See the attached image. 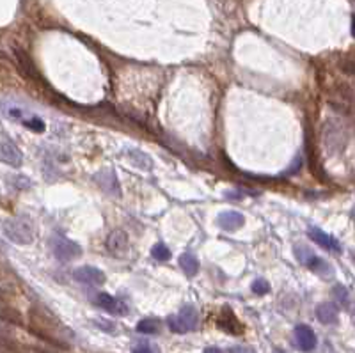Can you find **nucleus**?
<instances>
[{
  "label": "nucleus",
  "instance_id": "f257e3e1",
  "mask_svg": "<svg viewBox=\"0 0 355 353\" xmlns=\"http://www.w3.org/2000/svg\"><path fill=\"white\" fill-rule=\"evenodd\" d=\"M2 231L8 236V240H11L13 243H18V245H29L34 242V236H36V227H34L32 220L23 215L8 218L2 225Z\"/></svg>",
  "mask_w": 355,
  "mask_h": 353
},
{
  "label": "nucleus",
  "instance_id": "6e6552de",
  "mask_svg": "<svg viewBox=\"0 0 355 353\" xmlns=\"http://www.w3.org/2000/svg\"><path fill=\"white\" fill-rule=\"evenodd\" d=\"M73 277L78 282L89 284V286H98V284L105 282V273L94 266H80L73 272Z\"/></svg>",
  "mask_w": 355,
  "mask_h": 353
},
{
  "label": "nucleus",
  "instance_id": "9b49d317",
  "mask_svg": "<svg viewBox=\"0 0 355 353\" xmlns=\"http://www.w3.org/2000/svg\"><path fill=\"white\" fill-rule=\"evenodd\" d=\"M315 313H316L318 321L323 325L337 323V318H339V309H337V306L332 304V302H323V304H320Z\"/></svg>",
  "mask_w": 355,
  "mask_h": 353
},
{
  "label": "nucleus",
  "instance_id": "2eb2a0df",
  "mask_svg": "<svg viewBox=\"0 0 355 353\" xmlns=\"http://www.w3.org/2000/svg\"><path fill=\"white\" fill-rule=\"evenodd\" d=\"M128 155H130V158H132L133 165H137L139 169H151L153 162H151V158L146 155V153H142V151H137V149H132Z\"/></svg>",
  "mask_w": 355,
  "mask_h": 353
},
{
  "label": "nucleus",
  "instance_id": "5701e85b",
  "mask_svg": "<svg viewBox=\"0 0 355 353\" xmlns=\"http://www.w3.org/2000/svg\"><path fill=\"white\" fill-rule=\"evenodd\" d=\"M229 353H258V351H256L252 346H242V344H238V346H231Z\"/></svg>",
  "mask_w": 355,
  "mask_h": 353
},
{
  "label": "nucleus",
  "instance_id": "0eeeda50",
  "mask_svg": "<svg viewBox=\"0 0 355 353\" xmlns=\"http://www.w3.org/2000/svg\"><path fill=\"white\" fill-rule=\"evenodd\" d=\"M96 304L101 309H105L110 314H115V316H125V314H128V307H126L125 302H121L119 298L112 297V295H108V293H98Z\"/></svg>",
  "mask_w": 355,
  "mask_h": 353
},
{
  "label": "nucleus",
  "instance_id": "bb28decb",
  "mask_svg": "<svg viewBox=\"0 0 355 353\" xmlns=\"http://www.w3.org/2000/svg\"><path fill=\"white\" fill-rule=\"evenodd\" d=\"M351 318H353V323H355V309H353V314H351Z\"/></svg>",
  "mask_w": 355,
  "mask_h": 353
},
{
  "label": "nucleus",
  "instance_id": "9d476101",
  "mask_svg": "<svg viewBox=\"0 0 355 353\" xmlns=\"http://www.w3.org/2000/svg\"><path fill=\"white\" fill-rule=\"evenodd\" d=\"M309 236L313 242H316L320 247H323V249L327 250H332V252H339L341 250V243L337 242L334 236L327 234L325 231H322V229L318 227H311L309 229Z\"/></svg>",
  "mask_w": 355,
  "mask_h": 353
},
{
  "label": "nucleus",
  "instance_id": "a878e982",
  "mask_svg": "<svg viewBox=\"0 0 355 353\" xmlns=\"http://www.w3.org/2000/svg\"><path fill=\"white\" fill-rule=\"evenodd\" d=\"M274 353H284V351H282V349H279V348H277V349H275Z\"/></svg>",
  "mask_w": 355,
  "mask_h": 353
},
{
  "label": "nucleus",
  "instance_id": "423d86ee",
  "mask_svg": "<svg viewBox=\"0 0 355 353\" xmlns=\"http://www.w3.org/2000/svg\"><path fill=\"white\" fill-rule=\"evenodd\" d=\"M105 245H107L110 254L121 258V256H125L126 252H128V247H130L128 234H126L123 229H114V231H110V234L107 236Z\"/></svg>",
  "mask_w": 355,
  "mask_h": 353
},
{
  "label": "nucleus",
  "instance_id": "f8f14e48",
  "mask_svg": "<svg viewBox=\"0 0 355 353\" xmlns=\"http://www.w3.org/2000/svg\"><path fill=\"white\" fill-rule=\"evenodd\" d=\"M217 224L224 231H236L244 225V217L238 211H222L217 217Z\"/></svg>",
  "mask_w": 355,
  "mask_h": 353
},
{
  "label": "nucleus",
  "instance_id": "393cba45",
  "mask_svg": "<svg viewBox=\"0 0 355 353\" xmlns=\"http://www.w3.org/2000/svg\"><path fill=\"white\" fill-rule=\"evenodd\" d=\"M351 36L355 37V16H353V20H351Z\"/></svg>",
  "mask_w": 355,
  "mask_h": 353
},
{
  "label": "nucleus",
  "instance_id": "a211bd4d",
  "mask_svg": "<svg viewBox=\"0 0 355 353\" xmlns=\"http://www.w3.org/2000/svg\"><path fill=\"white\" fill-rule=\"evenodd\" d=\"M252 291H254L256 295H266L270 291V284L266 282L265 279H256L254 282H252Z\"/></svg>",
  "mask_w": 355,
  "mask_h": 353
},
{
  "label": "nucleus",
  "instance_id": "4be33fe9",
  "mask_svg": "<svg viewBox=\"0 0 355 353\" xmlns=\"http://www.w3.org/2000/svg\"><path fill=\"white\" fill-rule=\"evenodd\" d=\"M341 70L350 75H355V57H346V59L341 63Z\"/></svg>",
  "mask_w": 355,
  "mask_h": 353
},
{
  "label": "nucleus",
  "instance_id": "dca6fc26",
  "mask_svg": "<svg viewBox=\"0 0 355 353\" xmlns=\"http://www.w3.org/2000/svg\"><path fill=\"white\" fill-rule=\"evenodd\" d=\"M160 330V321L153 320V318H146L137 323V332L141 334H156Z\"/></svg>",
  "mask_w": 355,
  "mask_h": 353
},
{
  "label": "nucleus",
  "instance_id": "f03ea898",
  "mask_svg": "<svg viewBox=\"0 0 355 353\" xmlns=\"http://www.w3.org/2000/svg\"><path fill=\"white\" fill-rule=\"evenodd\" d=\"M197 323H199V314L194 306H185L180 313L167 318V325L176 334H187V332L196 330Z\"/></svg>",
  "mask_w": 355,
  "mask_h": 353
},
{
  "label": "nucleus",
  "instance_id": "4468645a",
  "mask_svg": "<svg viewBox=\"0 0 355 353\" xmlns=\"http://www.w3.org/2000/svg\"><path fill=\"white\" fill-rule=\"evenodd\" d=\"M180 266L189 277H194L199 272V261L192 252H185V254L180 256Z\"/></svg>",
  "mask_w": 355,
  "mask_h": 353
},
{
  "label": "nucleus",
  "instance_id": "412c9836",
  "mask_svg": "<svg viewBox=\"0 0 355 353\" xmlns=\"http://www.w3.org/2000/svg\"><path fill=\"white\" fill-rule=\"evenodd\" d=\"M132 353H158V349L149 342H139V344L133 346Z\"/></svg>",
  "mask_w": 355,
  "mask_h": 353
},
{
  "label": "nucleus",
  "instance_id": "1a4fd4ad",
  "mask_svg": "<svg viewBox=\"0 0 355 353\" xmlns=\"http://www.w3.org/2000/svg\"><path fill=\"white\" fill-rule=\"evenodd\" d=\"M297 344L302 351H313L316 348V334L309 325H297L295 327Z\"/></svg>",
  "mask_w": 355,
  "mask_h": 353
},
{
  "label": "nucleus",
  "instance_id": "aec40b11",
  "mask_svg": "<svg viewBox=\"0 0 355 353\" xmlns=\"http://www.w3.org/2000/svg\"><path fill=\"white\" fill-rule=\"evenodd\" d=\"M332 293H334V297H336V300L339 302V304H343V306L348 302V291H346V287L341 286V284H337V286H334Z\"/></svg>",
  "mask_w": 355,
  "mask_h": 353
},
{
  "label": "nucleus",
  "instance_id": "7ed1b4c3",
  "mask_svg": "<svg viewBox=\"0 0 355 353\" xmlns=\"http://www.w3.org/2000/svg\"><path fill=\"white\" fill-rule=\"evenodd\" d=\"M50 247L53 250V256L61 261H73V259L80 258L82 249L80 245H77L71 240L64 238L61 234H53L52 240H50Z\"/></svg>",
  "mask_w": 355,
  "mask_h": 353
},
{
  "label": "nucleus",
  "instance_id": "39448f33",
  "mask_svg": "<svg viewBox=\"0 0 355 353\" xmlns=\"http://www.w3.org/2000/svg\"><path fill=\"white\" fill-rule=\"evenodd\" d=\"M295 254H297V258H299V261H302L304 265H306L309 270H313V272L322 273V275L330 273L329 265H327L322 258H318L316 254H313V252H311L309 249H306V247H297Z\"/></svg>",
  "mask_w": 355,
  "mask_h": 353
},
{
  "label": "nucleus",
  "instance_id": "6ab92c4d",
  "mask_svg": "<svg viewBox=\"0 0 355 353\" xmlns=\"http://www.w3.org/2000/svg\"><path fill=\"white\" fill-rule=\"evenodd\" d=\"M23 125L27 126V128L29 130H32V132H43L44 130V123L41 121L39 117H30V119H25V121H23Z\"/></svg>",
  "mask_w": 355,
  "mask_h": 353
},
{
  "label": "nucleus",
  "instance_id": "ddd939ff",
  "mask_svg": "<svg viewBox=\"0 0 355 353\" xmlns=\"http://www.w3.org/2000/svg\"><path fill=\"white\" fill-rule=\"evenodd\" d=\"M15 55H16V59H18V66H20V70H22V73L29 78H37V71H36V68H34L32 61L29 59V55L23 53V50H18V48L15 50Z\"/></svg>",
  "mask_w": 355,
  "mask_h": 353
},
{
  "label": "nucleus",
  "instance_id": "20e7f679",
  "mask_svg": "<svg viewBox=\"0 0 355 353\" xmlns=\"http://www.w3.org/2000/svg\"><path fill=\"white\" fill-rule=\"evenodd\" d=\"M0 160L11 167H20L23 162V155L20 147L6 133H2V137H0Z\"/></svg>",
  "mask_w": 355,
  "mask_h": 353
},
{
  "label": "nucleus",
  "instance_id": "b1692460",
  "mask_svg": "<svg viewBox=\"0 0 355 353\" xmlns=\"http://www.w3.org/2000/svg\"><path fill=\"white\" fill-rule=\"evenodd\" d=\"M203 353H224V351H222L220 348H217V346H208V348L204 349Z\"/></svg>",
  "mask_w": 355,
  "mask_h": 353
},
{
  "label": "nucleus",
  "instance_id": "cd10ccee",
  "mask_svg": "<svg viewBox=\"0 0 355 353\" xmlns=\"http://www.w3.org/2000/svg\"><path fill=\"white\" fill-rule=\"evenodd\" d=\"M351 259H353V261H355V252H351Z\"/></svg>",
  "mask_w": 355,
  "mask_h": 353
},
{
  "label": "nucleus",
  "instance_id": "f3484780",
  "mask_svg": "<svg viewBox=\"0 0 355 353\" xmlns=\"http://www.w3.org/2000/svg\"><path fill=\"white\" fill-rule=\"evenodd\" d=\"M151 256H153L155 259H158V261H167V259L170 258V250L167 249V247L163 245V243H158V245L153 247Z\"/></svg>",
  "mask_w": 355,
  "mask_h": 353
}]
</instances>
